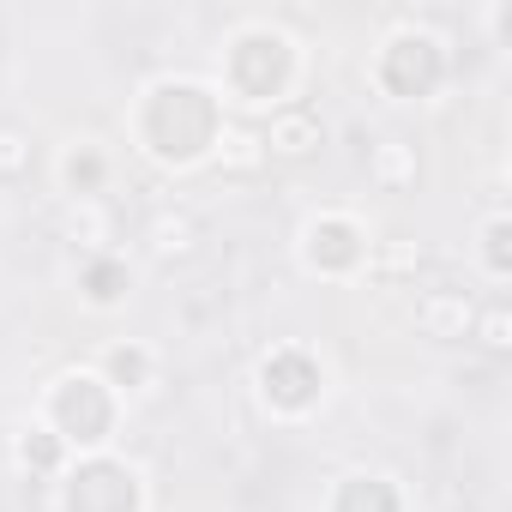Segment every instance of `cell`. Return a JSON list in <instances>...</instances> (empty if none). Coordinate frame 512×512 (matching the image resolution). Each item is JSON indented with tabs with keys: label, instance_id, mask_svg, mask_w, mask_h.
Here are the masks:
<instances>
[{
	"label": "cell",
	"instance_id": "18",
	"mask_svg": "<svg viewBox=\"0 0 512 512\" xmlns=\"http://www.w3.org/2000/svg\"><path fill=\"white\" fill-rule=\"evenodd\" d=\"M482 338H488V344H494V350H500V344H506V338H500V308H494V314H488V326H482Z\"/></svg>",
	"mask_w": 512,
	"mask_h": 512
},
{
	"label": "cell",
	"instance_id": "15",
	"mask_svg": "<svg viewBox=\"0 0 512 512\" xmlns=\"http://www.w3.org/2000/svg\"><path fill=\"white\" fill-rule=\"evenodd\" d=\"M464 320H470V308H464L458 296H434V302L422 308V326H428L434 338H464Z\"/></svg>",
	"mask_w": 512,
	"mask_h": 512
},
{
	"label": "cell",
	"instance_id": "7",
	"mask_svg": "<svg viewBox=\"0 0 512 512\" xmlns=\"http://www.w3.org/2000/svg\"><path fill=\"white\" fill-rule=\"evenodd\" d=\"M302 260H308V272H320V278H350V272L368 260V235H362L356 217L326 211V217H314V223L302 229Z\"/></svg>",
	"mask_w": 512,
	"mask_h": 512
},
{
	"label": "cell",
	"instance_id": "5",
	"mask_svg": "<svg viewBox=\"0 0 512 512\" xmlns=\"http://www.w3.org/2000/svg\"><path fill=\"white\" fill-rule=\"evenodd\" d=\"M374 79H380L392 97H404V103L434 97L440 79H446V49H440V37H428V31H398V37H386V49H380V61H374Z\"/></svg>",
	"mask_w": 512,
	"mask_h": 512
},
{
	"label": "cell",
	"instance_id": "11",
	"mask_svg": "<svg viewBox=\"0 0 512 512\" xmlns=\"http://www.w3.org/2000/svg\"><path fill=\"white\" fill-rule=\"evenodd\" d=\"M97 374L109 380V392H139V386H151V350L145 344H109Z\"/></svg>",
	"mask_w": 512,
	"mask_h": 512
},
{
	"label": "cell",
	"instance_id": "4",
	"mask_svg": "<svg viewBox=\"0 0 512 512\" xmlns=\"http://www.w3.org/2000/svg\"><path fill=\"white\" fill-rule=\"evenodd\" d=\"M139 500V470L109 452H85L61 482V512H139Z\"/></svg>",
	"mask_w": 512,
	"mask_h": 512
},
{
	"label": "cell",
	"instance_id": "12",
	"mask_svg": "<svg viewBox=\"0 0 512 512\" xmlns=\"http://www.w3.org/2000/svg\"><path fill=\"white\" fill-rule=\"evenodd\" d=\"M19 464H25V470H37V476H55V470L67 464L61 434H55L49 422H31V428L19 434Z\"/></svg>",
	"mask_w": 512,
	"mask_h": 512
},
{
	"label": "cell",
	"instance_id": "3",
	"mask_svg": "<svg viewBox=\"0 0 512 512\" xmlns=\"http://www.w3.org/2000/svg\"><path fill=\"white\" fill-rule=\"evenodd\" d=\"M43 422L61 434L67 452H73V446H79V452H103L109 434H115V392H109V380L91 374V368L61 374L55 392H49V416H43Z\"/></svg>",
	"mask_w": 512,
	"mask_h": 512
},
{
	"label": "cell",
	"instance_id": "6",
	"mask_svg": "<svg viewBox=\"0 0 512 512\" xmlns=\"http://www.w3.org/2000/svg\"><path fill=\"white\" fill-rule=\"evenodd\" d=\"M260 392H266V404H272L278 416H302V410L320 404L326 368H320L302 344H278V350L260 362Z\"/></svg>",
	"mask_w": 512,
	"mask_h": 512
},
{
	"label": "cell",
	"instance_id": "8",
	"mask_svg": "<svg viewBox=\"0 0 512 512\" xmlns=\"http://www.w3.org/2000/svg\"><path fill=\"white\" fill-rule=\"evenodd\" d=\"M320 115L308 109V103H278L272 109V127L260 133V145H266V157H308L314 145H320Z\"/></svg>",
	"mask_w": 512,
	"mask_h": 512
},
{
	"label": "cell",
	"instance_id": "17",
	"mask_svg": "<svg viewBox=\"0 0 512 512\" xmlns=\"http://www.w3.org/2000/svg\"><path fill=\"white\" fill-rule=\"evenodd\" d=\"M404 169H410V151H404V139H386V145L374 151V175H380L386 187H398V181H404Z\"/></svg>",
	"mask_w": 512,
	"mask_h": 512
},
{
	"label": "cell",
	"instance_id": "10",
	"mask_svg": "<svg viewBox=\"0 0 512 512\" xmlns=\"http://www.w3.org/2000/svg\"><path fill=\"white\" fill-rule=\"evenodd\" d=\"M332 512H404V494L386 476H344L332 494Z\"/></svg>",
	"mask_w": 512,
	"mask_h": 512
},
{
	"label": "cell",
	"instance_id": "16",
	"mask_svg": "<svg viewBox=\"0 0 512 512\" xmlns=\"http://www.w3.org/2000/svg\"><path fill=\"white\" fill-rule=\"evenodd\" d=\"M31 169V139L19 127H0V181H19Z\"/></svg>",
	"mask_w": 512,
	"mask_h": 512
},
{
	"label": "cell",
	"instance_id": "14",
	"mask_svg": "<svg viewBox=\"0 0 512 512\" xmlns=\"http://www.w3.org/2000/svg\"><path fill=\"white\" fill-rule=\"evenodd\" d=\"M482 260H488V278H512V223L506 217H488V229H482Z\"/></svg>",
	"mask_w": 512,
	"mask_h": 512
},
{
	"label": "cell",
	"instance_id": "13",
	"mask_svg": "<svg viewBox=\"0 0 512 512\" xmlns=\"http://www.w3.org/2000/svg\"><path fill=\"white\" fill-rule=\"evenodd\" d=\"M61 175H67V193H79V199H91V193L103 187V175H109V163H103V151H97V145H79V151H67V163H61Z\"/></svg>",
	"mask_w": 512,
	"mask_h": 512
},
{
	"label": "cell",
	"instance_id": "9",
	"mask_svg": "<svg viewBox=\"0 0 512 512\" xmlns=\"http://www.w3.org/2000/svg\"><path fill=\"white\" fill-rule=\"evenodd\" d=\"M79 290H85L91 308H115L133 290V266L121 260V253H91V260L79 266Z\"/></svg>",
	"mask_w": 512,
	"mask_h": 512
},
{
	"label": "cell",
	"instance_id": "1",
	"mask_svg": "<svg viewBox=\"0 0 512 512\" xmlns=\"http://www.w3.org/2000/svg\"><path fill=\"white\" fill-rule=\"evenodd\" d=\"M223 127H229L223 121V97L211 85H199V79H157L145 91V103H139V139H145V151L157 163H175V169L211 157L217 139H223Z\"/></svg>",
	"mask_w": 512,
	"mask_h": 512
},
{
	"label": "cell",
	"instance_id": "2",
	"mask_svg": "<svg viewBox=\"0 0 512 512\" xmlns=\"http://www.w3.org/2000/svg\"><path fill=\"white\" fill-rule=\"evenodd\" d=\"M290 85H296V43L272 25H253L241 31L229 49H223V91L235 103H253V109H278L290 103Z\"/></svg>",
	"mask_w": 512,
	"mask_h": 512
}]
</instances>
